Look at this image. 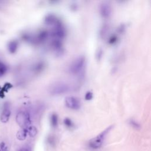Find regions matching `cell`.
<instances>
[{"mask_svg": "<svg viewBox=\"0 0 151 151\" xmlns=\"http://www.w3.org/2000/svg\"><path fill=\"white\" fill-rule=\"evenodd\" d=\"M129 123L130 125L132 127H133L134 129H137V130L140 129V124L137 122H136L135 120H134V119H130L129 121Z\"/></svg>", "mask_w": 151, "mask_h": 151, "instance_id": "e0dca14e", "label": "cell"}, {"mask_svg": "<svg viewBox=\"0 0 151 151\" xmlns=\"http://www.w3.org/2000/svg\"><path fill=\"white\" fill-rule=\"evenodd\" d=\"M102 55H103V51L101 50V49H99L96 53V58H97L98 60H100V58L102 57Z\"/></svg>", "mask_w": 151, "mask_h": 151, "instance_id": "484cf974", "label": "cell"}, {"mask_svg": "<svg viewBox=\"0 0 151 151\" xmlns=\"http://www.w3.org/2000/svg\"><path fill=\"white\" fill-rule=\"evenodd\" d=\"M27 130L28 135H29L30 137L35 136L38 132L37 128L33 126H29L27 128Z\"/></svg>", "mask_w": 151, "mask_h": 151, "instance_id": "2e32d148", "label": "cell"}, {"mask_svg": "<svg viewBox=\"0 0 151 151\" xmlns=\"http://www.w3.org/2000/svg\"><path fill=\"white\" fill-rule=\"evenodd\" d=\"M66 34L65 29L63 24L59 21L55 25H54V28L51 31V35L54 38L61 40L63 38Z\"/></svg>", "mask_w": 151, "mask_h": 151, "instance_id": "5b68a950", "label": "cell"}, {"mask_svg": "<svg viewBox=\"0 0 151 151\" xmlns=\"http://www.w3.org/2000/svg\"><path fill=\"white\" fill-rule=\"evenodd\" d=\"M51 47L58 54H61L63 52V48L61 40L54 38L51 42Z\"/></svg>", "mask_w": 151, "mask_h": 151, "instance_id": "9c48e42d", "label": "cell"}, {"mask_svg": "<svg viewBox=\"0 0 151 151\" xmlns=\"http://www.w3.org/2000/svg\"><path fill=\"white\" fill-rule=\"evenodd\" d=\"M16 122L22 128H27L31 123L29 113L26 111H21L18 112L16 116Z\"/></svg>", "mask_w": 151, "mask_h": 151, "instance_id": "277c9868", "label": "cell"}, {"mask_svg": "<svg viewBox=\"0 0 151 151\" xmlns=\"http://www.w3.org/2000/svg\"><path fill=\"white\" fill-rule=\"evenodd\" d=\"M0 151H9V147L5 142L0 143Z\"/></svg>", "mask_w": 151, "mask_h": 151, "instance_id": "7402d4cb", "label": "cell"}, {"mask_svg": "<svg viewBox=\"0 0 151 151\" xmlns=\"http://www.w3.org/2000/svg\"><path fill=\"white\" fill-rule=\"evenodd\" d=\"M58 116L55 113H52L50 117L51 125L52 127H56L58 125Z\"/></svg>", "mask_w": 151, "mask_h": 151, "instance_id": "9a60e30c", "label": "cell"}, {"mask_svg": "<svg viewBox=\"0 0 151 151\" xmlns=\"http://www.w3.org/2000/svg\"><path fill=\"white\" fill-rule=\"evenodd\" d=\"M18 151H32V148L31 146L27 145L22 147Z\"/></svg>", "mask_w": 151, "mask_h": 151, "instance_id": "d4e9b609", "label": "cell"}, {"mask_svg": "<svg viewBox=\"0 0 151 151\" xmlns=\"http://www.w3.org/2000/svg\"><path fill=\"white\" fill-rule=\"evenodd\" d=\"M47 143L51 145V146L55 145V139L54 136H50L48 137L47 138Z\"/></svg>", "mask_w": 151, "mask_h": 151, "instance_id": "44dd1931", "label": "cell"}, {"mask_svg": "<svg viewBox=\"0 0 151 151\" xmlns=\"http://www.w3.org/2000/svg\"><path fill=\"white\" fill-rule=\"evenodd\" d=\"M48 90L52 95H61L69 91L70 86L64 81H57L50 86Z\"/></svg>", "mask_w": 151, "mask_h": 151, "instance_id": "3957f363", "label": "cell"}, {"mask_svg": "<svg viewBox=\"0 0 151 151\" xmlns=\"http://www.w3.org/2000/svg\"><path fill=\"white\" fill-rule=\"evenodd\" d=\"M45 63L42 61H40L38 63H37L33 67V70L36 73H41L42 71L44 70L45 68Z\"/></svg>", "mask_w": 151, "mask_h": 151, "instance_id": "4fadbf2b", "label": "cell"}, {"mask_svg": "<svg viewBox=\"0 0 151 151\" xmlns=\"http://www.w3.org/2000/svg\"><path fill=\"white\" fill-rule=\"evenodd\" d=\"M93 93L91 91H87L86 94H85V99L86 100H90L93 99Z\"/></svg>", "mask_w": 151, "mask_h": 151, "instance_id": "603a6c76", "label": "cell"}, {"mask_svg": "<svg viewBox=\"0 0 151 151\" xmlns=\"http://www.w3.org/2000/svg\"><path fill=\"white\" fill-rule=\"evenodd\" d=\"M117 41V37L116 35H112L111 37H110L109 40V44H114L115 42H116Z\"/></svg>", "mask_w": 151, "mask_h": 151, "instance_id": "cb8c5ba5", "label": "cell"}, {"mask_svg": "<svg viewBox=\"0 0 151 151\" xmlns=\"http://www.w3.org/2000/svg\"><path fill=\"white\" fill-rule=\"evenodd\" d=\"M86 65V58L83 55H80L75 58L70 64L68 67L69 72L73 75L81 74L84 69Z\"/></svg>", "mask_w": 151, "mask_h": 151, "instance_id": "7a4b0ae2", "label": "cell"}, {"mask_svg": "<svg viewBox=\"0 0 151 151\" xmlns=\"http://www.w3.org/2000/svg\"><path fill=\"white\" fill-rule=\"evenodd\" d=\"M64 124L68 128H72L74 126V124L71 119L66 117L64 119Z\"/></svg>", "mask_w": 151, "mask_h": 151, "instance_id": "d6986e66", "label": "cell"}, {"mask_svg": "<svg viewBox=\"0 0 151 151\" xmlns=\"http://www.w3.org/2000/svg\"><path fill=\"white\" fill-rule=\"evenodd\" d=\"M11 115V110L8 103H5L3 107V110L0 115V120L2 123H6Z\"/></svg>", "mask_w": 151, "mask_h": 151, "instance_id": "ba28073f", "label": "cell"}, {"mask_svg": "<svg viewBox=\"0 0 151 151\" xmlns=\"http://www.w3.org/2000/svg\"><path fill=\"white\" fill-rule=\"evenodd\" d=\"M18 41L16 40H12L8 44V50L10 53L14 54L17 51L18 49Z\"/></svg>", "mask_w": 151, "mask_h": 151, "instance_id": "7c38bea8", "label": "cell"}, {"mask_svg": "<svg viewBox=\"0 0 151 151\" xmlns=\"http://www.w3.org/2000/svg\"><path fill=\"white\" fill-rule=\"evenodd\" d=\"M48 33L47 31H41L34 38V42H41L47 40Z\"/></svg>", "mask_w": 151, "mask_h": 151, "instance_id": "8fae6325", "label": "cell"}, {"mask_svg": "<svg viewBox=\"0 0 151 151\" xmlns=\"http://www.w3.org/2000/svg\"><path fill=\"white\" fill-rule=\"evenodd\" d=\"M6 71H7L6 65L2 62L0 61V77L3 76L6 73Z\"/></svg>", "mask_w": 151, "mask_h": 151, "instance_id": "ac0fdd59", "label": "cell"}, {"mask_svg": "<svg viewBox=\"0 0 151 151\" xmlns=\"http://www.w3.org/2000/svg\"><path fill=\"white\" fill-rule=\"evenodd\" d=\"M60 20L57 18V17L52 14H49L47 15L44 18V23L48 25L54 26Z\"/></svg>", "mask_w": 151, "mask_h": 151, "instance_id": "30bf717a", "label": "cell"}, {"mask_svg": "<svg viewBox=\"0 0 151 151\" xmlns=\"http://www.w3.org/2000/svg\"><path fill=\"white\" fill-rule=\"evenodd\" d=\"M100 13L103 18H108L111 14L110 5L107 2H103L100 5Z\"/></svg>", "mask_w": 151, "mask_h": 151, "instance_id": "52a82bcc", "label": "cell"}, {"mask_svg": "<svg viewBox=\"0 0 151 151\" xmlns=\"http://www.w3.org/2000/svg\"><path fill=\"white\" fill-rule=\"evenodd\" d=\"M28 135L27 128H22L17 133L16 136L19 140H24Z\"/></svg>", "mask_w": 151, "mask_h": 151, "instance_id": "5bb4252c", "label": "cell"}, {"mask_svg": "<svg viewBox=\"0 0 151 151\" xmlns=\"http://www.w3.org/2000/svg\"><path fill=\"white\" fill-rule=\"evenodd\" d=\"M108 25H104L101 29H100V37H103L105 36V35L107 34L106 32H107V30H108Z\"/></svg>", "mask_w": 151, "mask_h": 151, "instance_id": "ffe728a7", "label": "cell"}, {"mask_svg": "<svg viewBox=\"0 0 151 151\" xmlns=\"http://www.w3.org/2000/svg\"><path fill=\"white\" fill-rule=\"evenodd\" d=\"M125 29V27H124V25H121L120 27H119V28H118V31H119V32H123V30Z\"/></svg>", "mask_w": 151, "mask_h": 151, "instance_id": "4316f807", "label": "cell"}, {"mask_svg": "<svg viewBox=\"0 0 151 151\" xmlns=\"http://www.w3.org/2000/svg\"><path fill=\"white\" fill-rule=\"evenodd\" d=\"M66 106L72 110H78L81 107V103L79 99L74 96H67L65 98Z\"/></svg>", "mask_w": 151, "mask_h": 151, "instance_id": "8992f818", "label": "cell"}, {"mask_svg": "<svg viewBox=\"0 0 151 151\" xmlns=\"http://www.w3.org/2000/svg\"><path fill=\"white\" fill-rule=\"evenodd\" d=\"M113 127V125H111L107 127L106 129L102 131L96 137L90 139L88 142V146L89 148L96 150L98 149L102 146L107 135L110 132V130Z\"/></svg>", "mask_w": 151, "mask_h": 151, "instance_id": "6da1fadb", "label": "cell"}]
</instances>
